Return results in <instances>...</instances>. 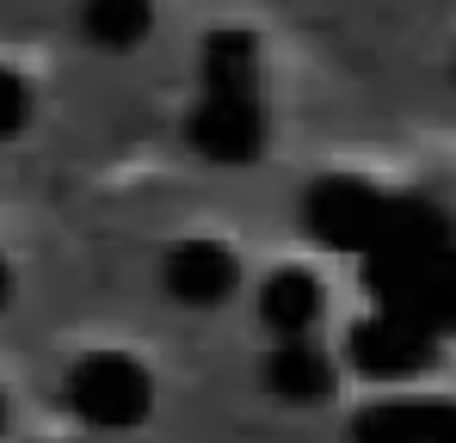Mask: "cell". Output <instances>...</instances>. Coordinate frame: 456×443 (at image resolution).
I'll return each mask as SVG.
<instances>
[{
    "instance_id": "9",
    "label": "cell",
    "mask_w": 456,
    "mask_h": 443,
    "mask_svg": "<svg viewBox=\"0 0 456 443\" xmlns=\"http://www.w3.org/2000/svg\"><path fill=\"white\" fill-rule=\"evenodd\" d=\"M321 308H327L321 302V278L303 271V265H284V271H272L259 284V320H265L272 339H308Z\"/></svg>"
},
{
    "instance_id": "4",
    "label": "cell",
    "mask_w": 456,
    "mask_h": 443,
    "mask_svg": "<svg viewBox=\"0 0 456 443\" xmlns=\"http://www.w3.org/2000/svg\"><path fill=\"white\" fill-rule=\"evenodd\" d=\"M346 358L364 369L370 382H407V375H419V369L438 358V333H432L426 320H413V314L377 302V314H364V320L352 326Z\"/></svg>"
},
{
    "instance_id": "13",
    "label": "cell",
    "mask_w": 456,
    "mask_h": 443,
    "mask_svg": "<svg viewBox=\"0 0 456 443\" xmlns=\"http://www.w3.org/2000/svg\"><path fill=\"white\" fill-rule=\"evenodd\" d=\"M0 425H6V394H0Z\"/></svg>"
},
{
    "instance_id": "8",
    "label": "cell",
    "mask_w": 456,
    "mask_h": 443,
    "mask_svg": "<svg viewBox=\"0 0 456 443\" xmlns=\"http://www.w3.org/2000/svg\"><path fill=\"white\" fill-rule=\"evenodd\" d=\"M333 382H339V364H333L327 345H314V333L308 339H272V351H265V388L284 407H321L333 394Z\"/></svg>"
},
{
    "instance_id": "5",
    "label": "cell",
    "mask_w": 456,
    "mask_h": 443,
    "mask_svg": "<svg viewBox=\"0 0 456 443\" xmlns=\"http://www.w3.org/2000/svg\"><path fill=\"white\" fill-rule=\"evenodd\" d=\"M160 284L179 308H223L234 284H240V259L223 240H179L160 259Z\"/></svg>"
},
{
    "instance_id": "7",
    "label": "cell",
    "mask_w": 456,
    "mask_h": 443,
    "mask_svg": "<svg viewBox=\"0 0 456 443\" xmlns=\"http://www.w3.org/2000/svg\"><path fill=\"white\" fill-rule=\"evenodd\" d=\"M352 443H456L451 400H377L352 419Z\"/></svg>"
},
{
    "instance_id": "6",
    "label": "cell",
    "mask_w": 456,
    "mask_h": 443,
    "mask_svg": "<svg viewBox=\"0 0 456 443\" xmlns=\"http://www.w3.org/2000/svg\"><path fill=\"white\" fill-rule=\"evenodd\" d=\"M377 302L426 320L438 339L456 333V246L426 259V265H413V271H401V278H388V284H377Z\"/></svg>"
},
{
    "instance_id": "10",
    "label": "cell",
    "mask_w": 456,
    "mask_h": 443,
    "mask_svg": "<svg viewBox=\"0 0 456 443\" xmlns=\"http://www.w3.org/2000/svg\"><path fill=\"white\" fill-rule=\"evenodd\" d=\"M154 31V0H80V37L93 50L130 56Z\"/></svg>"
},
{
    "instance_id": "12",
    "label": "cell",
    "mask_w": 456,
    "mask_h": 443,
    "mask_svg": "<svg viewBox=\"0 0 456 443\" xmlns=\"http://www.w3.org/2000/svg\"><path fill=\"white\" fill-rule=\"evenodd\" d=\"M12 302V271H6V259H0V308Z\"/></svg>"
},
{
    "instance_id": "11",
    "label": "cell",
    "mask_w": 456,
    "mask_h": 443,
    "mask_svg": "<svg viewBox=\"0 0 456 443\" xmlns=\"http://www.w3.org/2000/svg\"><path fill=\"white\" fill-rule=\"evenodd\" d=\"M25 117H31V86H25V74L0 62V142H12L25 130Z\"/></svg>"
},
{
    "instance_id": "2",
    "label": "cell",
    "mask_w": 456,
    "mask_h": 443,
    "mask_svg": "<svg viewBox=\"0 0 456 443\" xmlns=\"http://www.w3.org/2000/svg\"><path fill=\"white\" fill-rule=\"evenodd\" d=\"M62 400L93 431H130L154 407V375L130 351H86L62 375Z\"/></svg>"
},
{
    "instance_id": "3",
    "label": "cell",
    "mask_w": 456,
    "mask_h": 443,
    "mask_svg": "<svg viewBox=\"0 0 456 443\" xmlns=\"http://www.w3.org/2000/svg\"><path fill=\"white\" fill-rule=\"evenodd\" d=\"M382 216H388V197L377 185L352 179V173L314 179L303 197V228L321 246H333V253H370L382 234Z\"/></svg>"
},
{
    "instance_id": "1",
    "label": "cell",
    "mask_w": 456,
    "mask_h": 443,
    "mask_svg": "<svg viewBox=\"0 0 456 443\" xmlns=\"http://www.w3.org/2000/svg\"><path fill=\"white\" fill-rule=\"evenodd\" d=\"M185 136L216 166H247L265 154V68L247 31H210L198 44V99Z\"/></svg>"
}]
</instances>
